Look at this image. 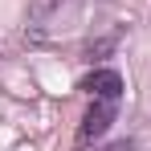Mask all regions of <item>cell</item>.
Listing matches in <instances>:
<instances>
[{
    "mask_svg": "<svg viewBox=\"0 0 151 151\" xmlns=\"http://www.w3.org/2000/svg\"><path fill=\"white\" fill-rule=\"evenodd\" d=\"M114 114H119V102L94 98L90 110H86V119H82V127H78V147H90L94 139H102L110 131V123H114Z\"/></svg>",
    "mask_w": 151,
    "mask_h": 151,
    "instance_id": "6da1fadb",
    "label": "cell"
},
{
    "mask_svg": "<svg viewBox=\"0 0 151 151\" xmlns=\"http://www.w3.org/2000/svg\"><path fill=\"white\" fill-rule=\"evenodd\" d=\"M82 90L90 98H106V102H123V74L119 70H94L82 78Z\"/></svg>",
    "mask_w": 151,
    "mask_h": 151,
    "instance_id": "7a4b0ae2",
    "label": "cell"
},
{
    "mask_svg": "<svg viewBox=\"0 0 151 151\" xmlns=\"http://www.w3.org/2000/svg\"><path fill=\"white\" fill-rule=\"evenodd\" d=\"M53 4H57V0H33V21H41V17L49 12Z\"/></svg>",
    "mask_w": 151,
    "mask_h": 151,
    "instance_id": "3957f363",
    "label": "cell"
},
{
    "mask_svg": "<svg viewBox=\"0 0 151 151\" xmlns=\"http://www.w3.org/2000/svg\"><path fill=\"white\" fill-rule=\"evenodd\" d=\"M106 151H139V147H135L131 139H119V143H110V147H106Z\"/></svg>",
    "mask_w": 151,
    "mask_h": 151,
    "instance_id": "277c9868",
    "label": "cell"
}]
</instances>
